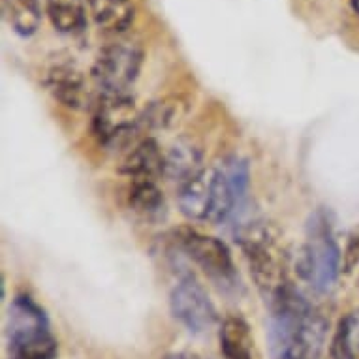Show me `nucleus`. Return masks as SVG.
Here are the masks:
<instances>
[{"instance_id": "9b49d317", "label": "nucleus", "mask_w": 359, "mask_h": 359, "mask_svg": "<svg viewBox=\"0 0 359 359\" xmlns=\"http://www.w3.org/2000/svg\"><path fill=\"white\" fill-rule=\"evenodd\" d=\"M121 171L134 181H154L158 175H164V153L153 137H143L136 145H132V151L126 154Z\"/></svg>"}, {"instance_id": "f03ea898", "label": "nucleus", "mask_w": 359, "mask_h": 359, "mask_svg": "<svg viewBox=\"0 0 359 359\" xmlns=\"http://www.w3.org/2000/svg\"><path fill=\"white\" fill-rule=\"evenodd\" d=\"M341 259L330 220L324 212H316L309 224L306 241L295 258V273L316 292L325 294L335 286Z\"/></svg>"}, {"instance_id": "f8f14e48", "label": "nucleus", "mask_w": 359, "mask_h": 359, "mask_svg": "<svg viewBox=\"0 0 359 359\" xmlns=\"http://www.w3.org/2000/svg\"><path fill=\"white\" fill-rule=\"evenodd\" d=\"M218 339L224 359H259L250 325L241 316H228L224 320Z\"/></svg>"}, {"instance_id": "5701e85b", "label": "nucleus", "mask_w": 359, "mask_h": 359, "mask_svg": "<svg viewBox=\"0 0 359 359\" xmlns=\"http://www.w3.org/2000/svg\"><path fill=\"white\" fill-rule=\"evenodd\" d=\"M12 359H13V358H12Z\"/></svg>"}, {"instance_id": "20e7f679", "label": "nucleus", "mask_w": 359, "mask_h": 359, "mask_svg": "<svg viewBox=\"0 0 359 359\" xmlns=\"http://www.w3.org/2000/svg\"><path fill=\"white\" fill-rule=\"evenodd\" d=\"M93 132L98 142L107 149H123L130 143L136 145L140 126V113L128 93H102L95 106Z\"/></svg>"}, {"instance_id": "f257e3e1", "label": "nucleus", "mask_w": 359, "mask_h": 359, "mask_svg": "<svg viewBox=\"0 0 359 359\" xmlns=\"http://www.w3.org/2000/svg\"><path fill=\"white\" fill-rule=\"evenodd\" d=\"M254 283L265 299H275L290 286L286 278V254L277 230L267 222H248L237 233Z\"/></svg>"}, {"instance_id": "a211bd4d", "label": "nucleus", "mask_w": 359, "mask_h": 359, "mask_svg": "<svg viewBox=\"0 0 359 359\" xmlns=\"http://www.w3.org/2000/svg\"><path fill=\"white\" fill-rule=\"evenodd\" d=\"M128 201L134 211L140 212V215H145V217L156 215L164 207L162 190L158 189V184L154 183L153 179L134 181L132 189H130Z\"/></svg>"}, {"instance_id": "39448f33", "label": "nucleus", "mask_w": 359, "mask_h": 359, "mask_svg": "<svg viewBox=\"0 0 359 359\" xmlns=\"http://www.w3.org/2000/svg\"><path fill=\"white\" fill-rule=\"evenodd\" d=\"M143 51L136 43L115 41L100 49L90 76L100 93H126L140 76Z\"/></svg>"}, {"instance_id": "412c9836", "label": "nucleus", "mask_w": 359, "mask_h": 359, "mask_svg": "<svg viewBox=\"0 0 359 359\" xmlns=\"http://www.w3.org/2000/svg\"><path fill=\"white\" fill-rule=\"evenodd\" d=\"M164 359H211L198 352H189V350H181V352H171L168 353Z\"/></svg>"}, {"instance_id": "dca6fc26", "label": "nucleus", "mask_w": 359, "mask_h": 359, "mask_svg": "<svg viewBox=\"0 0 359 359\" xmlns=\"http://www.w3.org/2000/svg\"><path fill=\"white\" fill-rule=\"evenodd\" d=\"M46 12L55 30L62 34L81 32L87 25V15L81 0H48Z\"/></svg>"}, {"instance_id": "6e6552de", "label": "nucleus", "mask_w": 359, "mask_h": 359, "mask_svg": "<svg viewBox=\"0 0 359 359\" xmlns=\"http://www.w3.org/2000/svg\"><path fill=\"white\" fill-rule=\"evenodd\" d=\"M248 189V165L245 160L231 156L215 170L212 179V205L209 222H224L236 211Z\"/></svg>"}, {"instance_id": "6ab92c4d", "label": "nucleus", "mask_w": 359, "mask_h": 359, "mask_svg": "<svg viewBox=\"0 0 359 359\" xmlns=\"http://www.w3.org/2000/svg\"><path fill=\"white\" fill-rule=\"evenodd\" d=\"M184 109L181 102H154L153 106L145 109L143 115H140V126H142L143 132H147V130H168L181 121Z\"/></svg>"}, {"instance_id": "aec40b11", "label": "nucleus", "mask_w": 359, "mask_h": 359, "mask_svg": "<svg viewBox=\"0 0 359 359\" xmlns=\"http://www.w3.org/2000/svg\"><path fill=\"white\" fill-rule=\"evenodd\" d=\"M359 269V228L350 233L346 243V248H344V252H342V259H341V271L344 275H352L353 271H358Z\"/></svg>"}, {"instance_id": "ddd939ff", "label": "nucleus", "mask_w": 359, "mask_h": 359, "mask_svg": "<svg viewBox=\"0 0 359 359\" xmlns=\"http://www.w3.org/2000/svg\"><path fill=\"white\" fill-rule=\"evenodd\" d=\"M88 10L96 27L109 34L128 30L136 18V10L130 0H88Z\"/></svg>"}, {"instance_id": "4be33fe9", "label": "nucleus", "mask_w": 359, "mask_h": 359, "mask_svg": "<svg viewBox=\"0 0 359 359\" xmlns=\"http://www.w3.org/2000/svg\"><path fill=\"white\" fill-rule=\"evenodd\" d=\"M350 4H352V10H353V12H355V13H358V15H359V0H352Z\"/></svg>"}, {"instance_id": "2eb2a0df", "label": "nucleus", "mask_w": 359, "mask_h": 359, "mask_svg": "<svg viewBox=\"0 0 359 359\" xmlns=\"http://www.w3.org/2000/svg\"><path fill=\"white\" fill-rule=\"evenodd\" d=\"M2 13L13 32L29 38L41 21L40 0H2Z\"/></svg>"}, {"instance_id": "f3484780", "label": "nucleus", "mask_w": 359, "mask_h": 359, "mask_svg": "<svg viewBox=\"0 0 359 359\" xmlns=\"http://www.w3.org/2000/svg\"><path fill=\"white\" fill-rule=\"evenodd\" d=\"M330 359H359V311L339 322L330 346Z\"/></svg>"}, {"instance_id": "0eeeda50", "label": "nucleus", "mask_w": 359, "mask_h": 359, "mask_svg": "<svg viewBox=\"0 0 359 359\" xmlns=\"http://www.w3.org/2000/svg\"><path fill=\"white\" fill-rule=\"evenodd\" d=\"M170 306L173 318L190 333H205L217 324V309L192 275H184L171 290Z\"/></svg>"}, {"instance_id": "9d476101", "label": "nucleus", "mask_w": 359, "mask_h": 359, "mask_svg": "<svg viewBox=\"0 0 359 359\" xmlns=\"http://www.w3.org/2000/svg\"><path fill=\"white\" fill-rule=\"evenodd\" d=\"M212 179L215 170H201L179 189V209L194 222L209 220L212 205Z\"/></svg>"}, {"instance_id": "4468645a", "label": "nucleus", "mask_w": 359, "mask_h": 359, "mask_svg": "<svg viewBox=\"0 0 359 359\" xmlns=\"http://www.w3.org/2000/svg\"><path fill=\"white\" fill-rule=\"evenodd\" d=\"M201 171V153L189 140H179L164 153V177L184 183Z\"/></svg>"}, {"instance_id": "423d86ee", "label": "nucleus", "mask_w": 359, "mask_h": 359, "mask_svg": "<svg viewBox=\"0 0 359 359\" xmlns=\"http://www.w3.org/2000/svg\"><path fill=\"white\" fill-rule=\"evenodd\" d=\"M177 245L194 262L207 277L220 286H233L237 278L236 265L226 243L212 236H205L192 228H181L175 233Z\"/></svg>"}, {"instance_id": "7ed1b4c3", "label": "nucleus", "mask_w": 359, "mask_h": 359, "mask_svg": "<svg viewBox=\"0 0 359 359\" xmlns=\"http://www.w3.org/2000/svg\"><path fill=\"white\" fill-rule=\"evenodd\" d=\"M8 341L13 359H53L57 355V341L49 331L48 316L29 295H19L10 305Z\"/></svg>"}, {"instance_id": "1a4fd4ad", "label": "nucleus", "mask_w": 359, "mask_h": 359, "mask_svg": "<svg viewBox=\"0 0 359 359\" xmlns=\"http://www.w3.org/2000/svg\"><path fill=\"white\" fill-rule=\"evenodd\" d=\"M46 85L49 93L66 107L81 109L88 102L85 77L70 62H55L46 74Z\"/></svg>"}]
</instances>
